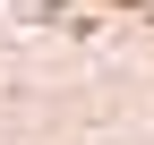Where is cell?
<instances>
[{"label": "cell", "instance_id": "cell-1", "mask_svg": "<svg viewBox=\"0 0 154 145\" xmlns=\"http://www.w3.org/2000/svg\"><path fill=\"white\" fill-rule=\"evenodd\" d=\"M128 9H137V0H128Z\"/></svg>", "mask_w": 154, "mask_h": 145}]
</instances>
